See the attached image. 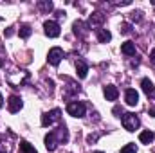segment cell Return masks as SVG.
I'll use <instances>...</instances> for the list:
<instances>
[{"instance_id":"obj_20","label":"cell","mask_w":155,"mask_h":153,"mask_svg":"<svg viewBox=\"0 0 155 153\" xmlns=\"http://www.w3.org/2000/svg\"><path fill=\"white\" fill-rule=\"evenodd\" d=\"M20 151L22 153H38L31 144H29V142H27V141H22V142H20Z\"/></svg>"},{"instance_id":"obj_30","label":"cell","mask_w":155,"mask_h":153,"mask_svg":"<svg viewBox=\"0 0 155 153\" xmlns=\"http://www.w3.org/2000/svg\"><path fill=\"white\" fill-rule=\"evenodd\" d=\"M2 101H4V99H2V94H0V106H2Z\"/></svg>"},{"instance_id":"obj_27","label":"cell","mask_w":155,"mask_h":153,"mask_svg":"<svg viewBox=\"0 0 155 153\" xmlns=\"http://www.w3.org/2000/svg\"><path fill=\"white\" fill-rule=\"evenodd\" d=\"M150 60H152V63L155 65V49L152 50V52H150Z\"/></svg>"},{"instance_id":"obj_8","label":"cell","mask_w":155,"mask_h":153,"mask_svg":"<svg viewBox=\"0 0 155 153\" xmlns=\"http://www.w3.org/2000/svg\"><path fill=\"white\" fill-rule=\"evenodd\" d=\"M124 99H126V105H128V106H135V105L139 103V94H137V90H135V88H128L126 94H124Z\"/></svg>"},{"instance_id":"obj_25","label":"cell","mask_w":155,"mask_h":153,"mask_svg":"<svg viewBox=\"0 0 155 153\" xmlns=\"http://www.w3.org/2000/svg\"><path fill=\"white\" fill-rule=\"evenodd\" d=\"M13 34H15V27H9L7 31H4V36H5V38H9V36H13Z\"/></svg>"},{"instance_id":"obj_16","label":"cell","mask_w":155,"mask_h":153,"mask_svg":"<svg viewBox=\"0 0 155 153\" xmlns=\"http://www.w3.org/2000/svg\"><path fill=\"white\" fill-rule=\"evenodd\" d=\"M76 70H78V76L81 77V79H85L87 74H88V67H87V63L85 61H76Z\"/></svg>"},{"instance_id":"obj_31","label":"cell","mask_w":155,"mask_h":153,"mask_svg":"<svg viewBox=\"0 0 155 153\" xmlns=\"http://www.w3.org/2000/svg\"><path fill=\"white\" fill-rule=\"evenodd\" d=\"M0 153H7V151H0Z\"/></svg>"},{"instance_id":"obj_9","label":"cell","mask_w":155,"mask_h":153,"mask_svg":"<svg viewBox=\"0 0 155 153\" xmlns=\"http://www.w3.org/2000/svg\"><path fill=\"white\" fill-rule=\"evenodd\" d=\"M7 108H9V112H11V114L20 112V108H22V99H20L18 96H11V97H9V101H7Z\"/></svg>"},{"instance_id":"obj_7","label":"cell","mask_w":155,"mask_h":153,"mask_svg":"<svg viewBox=\"0 0 155 153\" xmlns=\"http://www.w3.org/2000/svg\"><path fill=\"white\" fill-rule=\"evenodd\" d=\"M141 86H143V92H144L150 99H155V85L148 79V77H144V79L141 81Z\"/></svg>"},{"instance_id":"obj_17","label":"cell","mask_w":155,"mask_h":153,"mask_svg":"<svg viewBox=\"0 0 155 153\" xmlns=\"http://www.w3.org/2000/svg\"><path fill=\"white\" fill-rule=\"evenodd\" d=\"M97 40H99L101 43H107V41H110V40H112L110 31H108V29H97Z\"/></svg>"},{"instance_id":"obj_15","label":"cell","mask_w":155,"mask_h":153,"mask_svg":"<svg viewBox=\"0 0 155 153\" xmlns=\"http://www.w3.org/2000/svg\"><path fill=\"white\" fill-rule=\"evenodd\" d=\"M139 141H141L143 144H150V142H153V141H155V133H153V132H150V130H146V132H141V135H139Z\"/></svg>"},{"instance_id":"obj_14","label":"cell","mask_w":155,"mask_h":153,"mask_svg":"<svg viewBox=\"0 0 155 153\" xmlns=\"http://www.w3.org/2000/svg\"><path fill=\"white\" fill-rule=\"evenodd\" d=\"M121 52H123L124 56H134V54H135V43H134V41H124V43L121 45Z\"/></svg>"},{"instance_id":"obj_10","label":"cell","mask_w":155,"mask_h":153,"mask_svg":"<svg viewBox=\"0 0 155 153\" xmlns=\"http://www.w3.org/2000/svg\"><path fill=\"white\" fill-rule=\"evenodd\" d=\"M58 139H56V135H54V132H51V133H47L45 135V148L49 150V151H54L56 148H58Z\"/></svg>"},{"instance_id":"obj_21","label":"cell","mask_w":155,"mask_h":153,"mask_svg":"<svg viewBox=\"0 0 155 153\" xmlns=\"http://www.w3.org/2000/svg\"><path fill=\"white\" fill-rule=\"evenodd\" d=\"M119 31H121V34H130L132 33V25L130 24H121V27H119Z\"/></svg>"},{"instance_id":"obj_32","label":"cell","mask_w":155,"mask_h":153,"mask_svg":"<svg viewBox=\"0 0 155 153\" xmlns=\"http://www.w3.org/2000/svg\"><path fill=\"white\" fill-rule=\"evenodd\" d=\"M96 153H103V151H96Z\"/></svg>"},{"instance_id":"obj_26","label":"cell","mask_w":155,"mask_h":153,"mask_svg":"<svg viewBox=\"0 0 155 153\" xmlns=\"http://www.w3.org/2000/svg\"><path fill=\"white\" fill-rule=\"evenodd\" d=\"M114 114H116V115L123 114V108H121V106H116V108H114ZM119 117H121V115H119Z\"/></svg>"},{"instance_id":"obj_24","label":"cell","mask_w":155,"mask_h":153,"mask_svg":"<svg viewBox=\"0 0 155 153\" xmlns=\"http://www.w3.org/2000/svg\"><path fill=\"white\" fill-rule=\"evenodd\" d=\"M97 137H99L97 133H94V135H88V137H87V142H88V144H94V142L97 141Z\"/></svg>"},{"instance_id":"obj_18","label":"cell","mask_w":155,"mask_h":153,"mask_svg":"<svg viewBox=\"0 0 155 153\" xmlns=\"http://www.w3.org/2000/svg\"><path fill=\"white\" fill-rule=\"evenodd\" d=\"M38 9L41 11V13H51V11L54 9V5H52L51 0H40L38 2Z\"/></svg>"},{"instance_id":"obj_22","label":"cell","mask_w":155,"mask_h":153,"mask_svg":"<svg viewBox=\"0 0 155 153\" xmlns=\"http://www.w3.org/2000/svg\"><path fill=\"white\" fill-rule=\"evenodd\" d=\"M135 151H137L135 144H126L124 148H121V153H135Z\"/></svg>"},{"instance_id":"obj_23","label":"cell","mask_w":155,"mask_h":153,"mask_svg":"<svg viewBox=\"0 0 155 153\" xmlns=\"http://www.w3.org/2000/svg\"><path fill=\"white\" fill-rule=\"evenodd\" d=\"M130 18H132L134 22H141V20H143V11H134V13L130 15Z\"/></svg>"},{"instance_id":"obj_29","label":"cell","mask_w":155,"mask_h":153,"mask_svg":"<svg viewBox=\"0 0 155 153\" xmlns=\"http://www.w3.org/2000/svg\"><path fill=\"white\" fill-rule=\"evenodd\" d=\"M4 65H5V61H4V60H2V56H0V67H4Z\"/></svg>"},{"instance_id":"obj_13","label":"cell","mask_w":155,"mask_h":153,"mask_svg":"<svg viewBox=\"0 0 155 153\" xmlns=\"http://www.w3.org/2000/svg\"><path fill=\"white\" fill-rule=\"evenodd\" d=\"M117 96H119L117 86H114V85H107V86H105V97H107L108 101H116Z\"/></svg>"},{"instance_id":"obj_5","label":"cell","mask_w":155,"mask_h":153,"mask_svg":"<svg viewBox=\"0 0 155 153\" xmlns=\"http://www.w3.org/2000/svg\"><path fill=\"white\" fill-rule=\"evenodd\" d=\"M61 58H63V50L60 49V47H52L51 50H49V56H47V60H49V63L51 65H58L60 61H61Z\"/></svg>"},{"instance_id":"obj_11","label":"cell","mask_w":155,"mask_h":153,"mask_svg":"<svg viewBox=\"0 0 155 153\" xmlns=\"http://www.w3.org/2000/svg\"><path fill=\"white\" fill-rule=\"evenodd\" d=\"M74 34L76 36H79V38H85L87 34H88V29H87V24H83L81 20H78V22H74Z\"/></svg>"},{"instance_id":"obj_19","label":"cell","mask_w":155,"mask_h":153,"mask_svg":"<svg viewBox=\"0 0 155 153\" xmlns=\"http://www.w3.org/2000/svg\"><path fill=\"white\" fill-rule=\"evenodd\" d=\"M31 33H33V29H31V25H27V24H24V25H20V31H18V34H20L22 38H29V36H31Z\"/></svg>"},{"instance_id":"obj_3","label":"cell","mask_w":155,"mask_h":153,"mask_svg":"<svg viewBox=\"0 0 155 153\" xmlns=\"http://www.w3.org/2000/svg\"><path fill=\"white\" fill-rule=\"evenodd\" d=\"M85 105L83 103H79V101H72V103H69L67 105V114L72 115V117H83L85 115Z\"/></svg>"},{"instance_id":"obj_28","label":"cell","mask_w":155,"mask_h":153,"mask_svg":"<svg viewBox=\"0 0 155 153\" xmlns=\"http://www.w3.org/2000/svg\"><path fill=\"white\" fill-rule=\"evenodd\" d=\"M148 115H152V117H155V108H150V110H148Z\"/></svg>"},{"instance_id":"obj_1","label":"cell","mask_w":155,"mask_h":153,"mask_svg":"<svg viewBox=\"0 0 155 153\" xmlns=\"http://www.w3.org/2000/svg\"><path fill=\"white\" fill-rule=\"evenodd\" d=\"M54 122H61V112L58 108H54V110H51V112L41 115V126L47 128V126H51Z\"/></svg>"},{"instance_id":"obj_6","label":"cell","mask_w":155,"mask_h":153,"mask_svg":"<svg viewBox=\"0 0 155 153\" xmlns=\"http://www.w3.org/2000/svg\"><path fill=\"white\" fill-rule=\"evenodd\" d=\"M54 135H56V139H58L60 144L67 142V141H69V130H67V126H65L63 122H60V124H58V130H54Z\"/></svg>"},{"instance_id":"obj_2","label":"cell","mask_w":155,"mask_h":153,"mask_svg":"<svg viewBox=\"0 0 155 153\" xmlns=\"http://www.w3.org/2000/svg\"><path fill=\"white\" fill-rule=\"evenodd\" d=\"M123 126H124V130H128V132H135L137 128H139V117L135 114H124L123 115Z\"/></svg>"},{"instance_id":"obj_12","label":"cell","mask_w":155,"mask_h":153,"mask_svg":"<svg viewBox=\"0 0 155 153\" xmlns=\"http://www.w3.org/2000/svg\"><path fill=\"white\" fill-rule=\"evenodd\" d=\"M103 22H105V15H103V13H99V11L92 13V15H90V18H88V24H90L92 27L103 25Z\"/></svg>"},{"instance_id":"obj_4","label":"cell","mask_w":155,"mask_h":153,"mask_svg":"<svg viewBox=\"0 0 155 153\" xmlns=\"http://www.w3.org/2000/svg\"><path fill=\"white\" fill-rule=\"evenodd\" d=\"M43 29H45V34H47L49 38L60 36V25H58L56 22H52V20H47V22L43 24Z\"/></svg>"}]
</instances>
